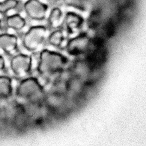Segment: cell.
<instances>
[{
    "label": "cell",
    "instance_id": "obj_1",
    "mask_svg": "<svg viewBox=\"0 0 146 146\" xmlns=\"http://www.w3.org/2000/svg\"><path fill=\"white\" fill-rule=\"evenodd\" d=\"M68 63V58L62 54L45 49L40 52L37 71L49 83L52 78L58 76L66 69Z\"/></svg>",
    "mask_w": 146,
    "mask_h": 146
},
{
    "label": "cell",
    "instance_id": "obj_2",
    "mask_svg": "<svg viewBox=\"0 0 146 146\" xmlns=\"http://www.w3.org/2000/svg\"><path fill=\"white\" fill-rule=\"evenodd\" d=\"M15 94L19 99L24 102H39L44 101L46 93L44 86L38 79L28 77L23 79L17 84Z\"/></svg>",
    "mask_w": 146,
    "mask_h": 146
},
{
    "label": "cell",
    "instance_id": "obj_3",
    "mask_svg": "<svg viewBox=\"0 0 146 146\" xmlns=\"http://www.w3.org/2000/svg\"><path fill=\"white\" fill-rule=\"evenodd\" d=\"M47 35V29L44 26H34L25 34L23 45L27 50L34 52L39 49Z\"/></svg>",
    "mask_w": 146,
    "mask_h": 146
},
{
    "label": "cell",
    "instance_id": "obj_4",
    "mask_svg": "<svg viewBox=\"0 0 146 146\" xmlns=\"http://www.w3.org/2000/svg\"><path fill=\"white\" fill-rule=\"evenodd\" d=\"M92 39L87 33H82L68 40L65 45L70 56H79L86 54L92 45Z\"/></svg>",
    "mask_w": 146,
    "mask_h": 146
},
{
    "label": "cell",
    "instance_id": "obj_5",
    "mask_svg": "<svg viewBox=\"0 0 146 146\" xmlns=\"http://www.w3.org/2000/svg\"><path fill=\"white\" fill-rule=\"evenodd\" d=\"M10 67L11 71L19 78H26L32 67V57L26 54H19L11 59Z\"/></svg>",
    "mask_w": 146,
    "mask_h": 146
},
{
    "label": "cell",
    "instance_id": "obj_6",
    "mask_svg": "<svg viewBox=\"0 0 146 146\" xmlns=\"http://www.w3.org/2000/svg\"><path fill=\"white\" fill-rule=\"evenodd\" d=\"M48 7L39 0H28L24 5V9L28 17L34 20L45 19Z\"/></svg>",
    "mask_w": 146,
    "mask_h": 146
},
{
    "label": "cell",
    "instance_id": "obj_7",
    "mask_svg": "<svg viewBox=\"0 0 146 146\" xmlns=\"http://www.w3.org/2000/svg\"><path fill=\"white\" fill-rule=\"evenodd\" d=\"M93 70L86 59L78 60L73 63L70 72L72 76L78 78L85 84L89 80Z\"/></svg>",
    "mask_w": 146,
    "mask_h": 146
},
{
    "label": "cell",
    "instance_id": "obj_8",
    "mask_svg": "<svg viewBox=\"0 0 146 146\" xmlns=\"http://www.w3.org/2000/svg\"><path fill=\"white\" fill-rule=\"evenodd\" d=\"M84 19L78 14L73 11H68L65 15L64 23L68 34L78 32L84 23Z\"/></svg>",
    "mask_w": 146,
    "mask_h": 146
},
{
    "label": "cell",
    "instance_id": "obj_9",
    "mask_svg": "<svg viewBox=\"0 0 146 146\" xmlns=\"http://www.w3.org/2000/svg\"><path fill=\"white\" fill-rule=\"evenodd\" d=\"M66 95H62L50 92L45 94L44 102L49 111H56L65 105Z\"/></svg>",
    "mask_w": 146,
    "mask_h": 146
},
{
    "label": "cell",
    "instance_id": "obj_10",
    "mask_svg": "<svg viewBox=\"0 0 146 146\" xmlns=\"http://www.w3.org/2000/svg\"><path fill=\"white\" fill-rule=\"evenodd\" d=\"M18 40L17 36L11 34H0V51L11 53L17 50Z\"/></svg>",
    "mask_w": 146,
    "mask_h": 146
},
{
    "label": "cell",
    "instance_id": "obj_11",
    "mask_svg": "<svg viewBox=\"0 0 146 146\" xmlns=\"http://www.w3.org/2000/svg\"><path fill=\"white\" fill-rule=\"evenodd\" d=\"M13 93L12 79L7 76L0 75V99H9Z\"/></svg>",
    "mask_w": 146,
    "mask_h": 146
},
{
    "label": "cell",
    "instance_id": "obj_12",
    "mask_svg": "<svg viewBox=\"0 0 146 146\" xmlns=\"http://www.w3.org/2000/svg\"><path fill=\"white\" fill-rule=\"evenodd\" d=\"M64 18L62 10L58 7H55L52 9L48 20L52 28H58L64 23Z\"/></svg>",
    "mask_w": 146,
    "mask_h": 146
},
{
    "label": "cell",
    "instance_id": "obj_13",
    "mask_svg": "<svg viewBox=\"0 0 146 146\" xmlns=\"http://www.w3.org/2000/svg\"><path fill=\"white\" fill-rule=\"evenodd\" d=\"M84 84L82 80L72 75L67 81L68 93H71L73 94H79L83 90Z\"/></svg>",
    "mask_w": 146,
    "mask_h": 146
},
{
    "label": "cell",
    "instance_id": "obj_14",
    "mask_svg": "<svg viewBox=\"0 0 146 146\" xmlns=\"http://www.w3.org/2000/svg\"><path fill=\"white\" fill-rule=\"evenodd\" d=\"M6 23L9 28L15 30H21L26 26V21L20 15L14 14L7 17Z\"/></svg>",
    "mask_w": 146,
    "mask_h": 146
},
{
    "label": "cell",
    "instance_id": "obj_15",
    "mask_svg": "<svg viewBox=\"0 0 146 146\" xmlns=\"http://www.w3.org/2000/svg\"><path fill=\"white\" fill-rule=\"evenodd\" d=\"M65 40V37L63 31L57 29L54 31L49 35L48 42L51 45L56 47L60 48Z\"/></svg>",
    "mask_w": 146,
    "mask_h": 146
},
{
    "label": "cell",
    "instance_id": "obj_16",
    "mask_svg": "<svg viewBox=\"0 0 146 146\" xmlns=\"http://www.w3.org/2000/svg\"><path fill=\"white\" fill-rule=\"evenodd\" d=\"M102 23L101 13L98 11H92L87 20V25L91 30L100 28Z\"/></svg>",
    "mask_w": 146,
    "mask_h": 146
},
{
    "label": "cell",
    "instance_id": "obj_17",
    "mask_svg": "<svg viewBox=\"0 0 146 146\" xmlns=\"http://www.w3.org/2000/svg\"><path fill=\"white\" fill-rule=\"evenodd\" d=\"M64 3L68 7H72L80 11H85L86 9V0H62Z\"/></svg>",
    "mask_w": 146,
    "mask_h": 146
},
{
    "label": "cell",
    "instance_id": "obj_18",
    "mask_svg": "<svg viewBox=\"0 0 146 146\" xmlns=\"http://www.w3.org/2000/svg\"><path fill=\"white\" fill-rule=\"evenodd\" d=\"M18 3L17 0H5L0 2V13H5L15 8Z\"/></svg>",
    "mask_w": 146,
    "mask_h": 146
},
{
    "label": "cell",
    "instance_id": "obj_19",
    "mask_svg": "<svg viewBox=\"0 0 146 146\" xmlns=\"http://www.w3.org/2000/svg\"><path fill=\"white\" fill-rule=\"evenodd\" d=\"M6 67V63L5 58L0 55V73H2L5 69Z\"/></svg>",
    "mask_w": 146,
    "mask_h": 146
},
{
    "label": "cell",
    "instance_id": "obj_20",
    "mask_svg": "<svg viewBox=\"0 0 146 146\" xmlns=\"http://www.w3.org/2000/svg\"><path fill=\"white\" fill-rule=\"evenodd\" d=\"M1 28V21H0V28Z\"/></svg>",
    "mask_w": 146,
    "mask_h": 146
}]
</instances>
